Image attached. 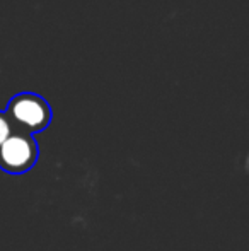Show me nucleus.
I'll list each match as a JSON object with an SVG mask.
<instances>
[{"label": "nucleus", "instance_id": "f257e3e1", "mask_svg": "<svg viewBox=\"0 0 249 251\" xmlns=\"http://www.w3.org/2000/svg\"><path fill=\"white\" fill-rule=\"evenodd\" d=\"M14 130L24 133H38L51 123V108L45 98L34 93H21L9 101L5 109Z\"/></svg>", "mask_w": 249, "mask_h": 251}, {"label": "nucleus", "instance_id": "f03ea898", "mask_svg": "<svg viewBox=\"0 0 249 251\" xmlns=\"http://www.w3.org/2000/svg\"><path fill=\"white\" fill-rule=\"evenodd\" d=\"M40 157V147L29 133L14 130L0 146V169L9 175H24L33 169Z\"/></svg>", "mask_w": 249, "mask_h": 251}, {"label": "nucleus", "instance_id": "7ed1b4c3", "mask_svg": "<svg viewBox=\"0 0 249 251\" xmlns=\"http://www.w3.org/2000/svg\"><path fill=\"white\" fill-rule=\"evenodd\" d=\"M12 132H14V128H12V125H10L7 115L3 111H0V146L9 139V135Z\"/></svg>", "mask_w": 249, "mask_h": 251}]
</instances>
